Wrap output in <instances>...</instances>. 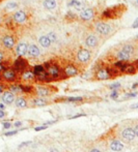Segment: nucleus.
Here are the masks:
<instances>
[{"label": "nucleus", "instance_id": "4468645a", "mask_svg": "<svg viewBox=\"0 0 138 152\" xmlns=\"http://www.w3.org/2000/svg\"><path fill=\"white\" fill-rule=\"evenodd\" d=\"M27 55L31 58H36L40 55V50L36 44H29L28 46V52H27Z\"/></svg>", "mask_w": 138, "mask_h": 152}, {"label": "nucleus", "instance_id": "ddd939ff", "mask_svg": "<svg viewBox=\"0 0 138 152\" xmlns=\"http://www.w3.org/2000/svg\"><path fill=\"white\" fill-rule=\"evenodd\" d=\"M28 52V44L26 42H19V44L16 46V53L19 57H24V56L27 54Z\"/></svg>", "mask_w": 138, "mask_h": 152}, {"label": "nucleus", "instance_id": "473e14b6", "mask_svg": "<svg viewBox=\"0 0 138 152\" xmlns=\"http://www.w3.org/2000/svg\"><path fill=\"white\" fill-rule=\"evenodd\" d=\"M68 101H82V97H69L66 98Z\"/></svg>", "mask_w": 138, "mask_h": 152}, {"label": "nucleus", "instance_id": "6ab92c4d", "mask_svg": "<svg viewBox=\"0 0 138 152\" xmlns=\"http://www.w3.org/2000/svg\"><path fill=\"white\" fill-rule=\"evenodd\" d=\"M123 138L128 141H132V140L135 138V133L132 128H126L123 131Z\"/></svg>", "mask_w": 138, "mask_h": 152}, {"label": "nucleus", "instance_id": "9d476101", "mask_svg": "<svg viewBox=\"0 0 138 152\" xmlns=\"http://www.w3.org/2000/svg\"><path fill=\"white\" fill-rule=\"evenodd\" d=\"M13 20L17 24H23L27 21V14L24 11H17L13 15Z\"/></svg>", "mask_w": 138, "mask_h": 152}, {"label": "nucleus", "instance_id": "a18cd8bd", "mask_svg": "<svg viewBox=\"0 0 138 152\" xmlns=\"http://www.w3.org/2000/svg\"><path fill=\"white\" fill-rule=\"evenodd\" d=\"M134 133H135V136H137L138 137V125L135 127V129H134Z\"/></svg>", "mask_w": 138, "mask_h": 152}, {"label": "nucleus", "instance_id": "f3484780", "mask_svg": "<svg viewBox=\"0 0 138 152\" xmlns=\"http://www.w3.org/2000/svg\"><path fill=\"white\" fill-rule=\"evenodd\" d=\"M136 67L134 64H130V63H126V65L124 66V68L121 70V72H125L128 75H134L136 72Z\"/></svg>", "mask_w": 138, "mask_h": 152}, {"label": "nucleus", "instance_id": "603ef678", "mask_svg": "<svg viewBox=\"0 0 138 152\" xmlns=\"http://www.w3.org/2000/svg\"><path fill=\"white\" fill-rule=\"evenodd\" d=\"M90 152H101V151H100V150H99V149H92Z\"/></svg>", "mask_w": 138, "mask_h": 152}, {"label": "nucleus", "instance_id": "3c124183", "mask_svg": "<svg viewBox=\"0 0 138 152\" xmlns=\"http://www.w3.org/2000/svg\"><path fill=\"white\" fill-rule=\"evenodd\" d=\"M3 88H4V87H3V85H0V93L3 91Z\"/></svg>", "mask_w": 138, "mask_h": 152}, {"label": "nucleus", "instance_id": "4be33fe9", "mask_svg": "<svg viewBox=\"0 0 138 152\" xmlns=\"http://www.w3.org/2000/svg\"><path fill=\"white\" fill-rule=\"evenodd\" d=\"M50 93H51V91H50V89L48 88V87L40 86L36 88V94H38V96H47Z\"/></svg>", "mask_w": 138, "mask_h": 152}, {"label": "nucleus", "instance_id": "e433bc0d", "mask_svg": "<svg viewBox=\"0 0 138 152\" xmlns=\"http://www.w3.org/2000/svg\"><path fill=\"white\" fill-rule=\"evenodd\" d=\"M119 86H121V84H119V83H115V84L110 85V88L111 89H116V88H118Z\"/></svg>", "mask_w": 138, "mask_h": 152}, {"label": "nucleus", "instance_id": "f8f14e48", "mask_svg": "<svg viewBox=\"0 0 138 152\" xmlns=\"http://www.w3.org/2000/svg\"><path fill=\"white\" fill-rule=\"evenodd\" d=\"M85 44L88 48H97L99 46V38L95 34H89L85 37Z\"/></svg>", "mask_w": 138, "mask_h": 152}, {"label": "nucleus", "instance_id": "de8ad7c7", "mask_svg": "<svg viewBox=\"0 0 138 152\" xmlns=\"http://www.w3.org/2000/svg\"><path fill=\"white\" fill-rule=\"evenodd\" d=\"M21 124H22V123L20 122V121H18V122H16V123H15V126L19 127V126H21Z\"/></svg>", "mask_w": 138, "mask_h": 152}, {"label": "nucleus", "instance_id": "5701e85b", "mask_svg": "<svg viewBox=\"0 0 138 152\" xmlns=\"http://www.w3.org/2000/svg\"><path fill=\"white\" fill-rule=\"evenodd\" d=\"M9 91L12 93H16V94H19V93H23V86L21 84H14L9 86Z\"/></svg>", "mask_w": 138, "mask_h": 152}, {"label": "nucleus", "instance_id": "c85d7f7f", "mask_svg": "<svg viewBox=\"0 0 138 152\" xmlns=\"http://www.w3.org/2000/svg\"><path fill=\"white\" fill-rule=\"evenodd\" d=\"M47 36H48V38H49L51 42H57V35H56L55 32L50 31L49 33L47 34Z\"/></svg>", "mask_w": 138, "mask_h": 152}, {"label": "nucleus", "instance_id": "412c9836", "mask_svg": "<svg viewBox=\"0 0 138 152\" xmlns=\"http://www.w3.org/2000/svg\"><path fill=\"white\" fill-rule=\"evenodd\" d=\"M38 42H40V44L43 47V48H49L50 46H51L52 42H50V39L48 38L47 35H42L40 38H38Z\"/></svg>", "mask_w": 138, "mask_h": 152}, {"label": "nucleus", "instance_id": "bb28decb", "mask_svg": "<svg viewBox=\"0 0 138 152\" xmlns=\"http://www.w3.org/2000/svg\"><path fill=\"white\" fill-rule=\"evenodd\" d=\"M68 5L69 6H73L75 9H78V11H81V9H82V3L79 2L78 0H71Z\"/></svg>", "mask_w": 138, "mask_h": 152}, {"label": "nucleus", "instance_id": "1a4fd4ad", "mask_svg": "<svg viewBox=\"0 0 138 152\" xmlns=\"http://www.w3.org/2000/svg\"><path fill=\"white\" fill-rule=\"evenodd\" d=\"M110 78H112L110 72V67H102L97 70L96 79H98V80H108Z\"/></svg>", "mask_w": 138, "mask_h": 152}, {"label": "nucleus", "instance_id": "dca6fc26", "mask_svg": "<svg viewBox=\"0 0 138 152\" xmlns=\"http://www.w3.org/2000/svg\"><path fill=\"white\" fill-rule=\"evenodd\" d=\"M21 79L23 81H26V82H29V81L35 80V75L33 74V70H27L21 75Z\"/></svg>", "mask_w": 138, "mask_h": 152}, {"label": "nucleus", "instance_id": "a19ab883", "mask_svg": "<svg viewBox=\"0 0 138 152\" xmlns=\"http://www.w3.org/2000/svg\"><path fill=\"white\" fill-rule=\"evenodd\" d=\"M132 27H133V28H137L138 27V18L135 20V22H134V24L132 25Z\"/></svg>", "mask_w": 138, "mask_h": 152}, {"label": "nucleus", "instance_id": "0eeeda50", "mask_svg": "<svg viewBox=\"0 0 138 152\" xmlns=\"http://www.w3.org/2000/svg\"><path fill=\"white\" fill-rule=\"evenodd\" d=\"M64 78H70V77H75L78 75L79 70L77 68V66L73 63H69L66 65V67L64 68Z\"/></svg>", "mask_w": 138, "mask_h": 152}, {"label": "nucleus", "instance_id": "a211bd4d", "mask_svg": "<svg viewBox=\"0 0 138 152\" xmlns=\"http://www.w3.org/2000/svg\"><path fill=\"white\" fill-rule=\"evenodd\" d=\"M121 50L124 51V52H126V53L128 54V55H130L132 57V56L135 54V47L133 46L132 44H126L123 46V48H121Z\"/></svg>", "mask_w": 138, "mask_h": 152}, {"label": "nucleus", "instance_id": "9b49d317", "mask_svg": "<svg viewBox=\"0 0 138 152\" xmlns=\"http://www.w3.org/2000/svg\"><path fill=\"white\" fill-rule=\"evenodd\" d=\"M79 17H80V19L83 20V21H89V20H91L95 17V9H91V7L83 9L80 13V15H79Z\"/></svg>", "mask_w": 138, "mask_h": 152}, {"label": "nucleus", "instance_id": "6e6552de", "mask_svg": "<svg viewBox=\"0 0 138 152\" xmlns=\"http://www.w3.org/2000/svg\"><path fill=\"white\" fill-rule=\"evenodd\" d=\"M91 57V53L90 51L87 50V49H80L77 53V59H78L79 62H82V63H85L87 62Z\"/></svg>", "mask_w": 138, "mask_h": 152}, {"label": "nucleus", "instance_id": "423d86ee", "mask_svg": "<svg viewBox=\"0 0 138 152\" xmlns=\"http://www.w3.org/2000/svg\"><path fill=\"white\" fill-rule=\"evenodd\" d=\"M1 44L7 50H13L16 46V37L12 34H5L1 38Z\"/></svg>", "mask_w": 138, "mask_h": 152}, {"label": "nucleus", "instance_id": "09e8293b", "mask_svg": "<svg viewBox=\"0 0 138 152\" xmlns=\"http://www.w3.org/2000/svg\"><path fill=\"white\" fill-rule=\"evenodd\" d=\"M132 109H138V104H135V105H133V106L131 107Z\"/></svg>", "mask_w": 138, "mask_h": 152}, {"label": "nucleus", "instance_id": "b1692460", "mask_svg": "<svg viewBox=\"0 0 138 152\" xmlns=\"http://www.w3.org/2000/svg\"><path fill=\"white\" fill-rule=\"evenodd\" d=\"M116 57H117V59H118L119 61L127 62L128 60H129L130 58H131V56H130V55H128V54L126 53V52H124L123 50H121V51H119V52H118V53H117Z\"/></svg>", "mask_w": 138, "mask_h": 152}, {"label": "nucleus", "instance_id": "aec40b11", "mask_svg": "<svg viewBox=\"0 0 138 152\" xmlns=\"http://www.w3.org/2000/svg\"><path fill=\"white\" fill-rule=\"evenodd\" d=\"M43 5L48 11H53L57 5V3H56V0H45L43 2Z\"/></svg>", "mask_w": 138, "mask_h": 152}, {"label": "nucleus", "instance_id": "39448f33", "mask_svg": "<svg viewBox=\"0 0 138 152\" xmlns=\"http://www.w3.org/2000/svg\"><path fill=\"white\" fill-rule=\"evenodd\" d=\"M95 30H96L97 33H99L100 35H108L111 32V26L108 23H105V22H98L95 25Z\"/></svg>", "mask_w": 138, "mask_h": 152}, {"label": "nucleus", "instance_id": "864d4df0", "mask_svg": "<svg viewBox=\"0 0 138 152\" xmlns=\"http://www.w3.org/2000/svg\"><path fill=\"white\" fill-rule=\"evenodd\" d=\"M51 152H58V151H57V150H56V149H52V150H51Z\"/></svg>", "mask_w": 138, "mask_h": 152}, {"label": "nucleus", "instance_id": "f704fd0d", "mask_svg": "<svg viewBox=\"0 0 138 152\" xmlns=\"http://www.w3.org/2000/svg\"><path fill=\"white\" fill-rule=\"evenodd\" d=\"M47 125H43V126H40V127H35V131H40V130H43V129H46L47 128Z\"/></svg>", "mask_w": 138, "mask_h": 152}, {"label": "nucleus", "instance_id": "58836bf2", "mask_svg": "<svg viewBox=\"0 0 138 152\" xmlns=\"http://www.w3.org/2000/svg\"><path fill=\"white\" fill-rule=\"evenodd\" d=\"M3 60H4V54H3L2 52L0 51V63H1V62H3Z\"/></svg>", "mask_w": 138, "mask_h": 152}, {"label": "nucleus", "instance_id": "f257e3e1", "mask_svg": "<svg viewBox=\"0 0 138 152\" xmlns=\"http://www.w3.org/2000/svg\"><path fill=\"white\" fill-rule=\"evenodd\" d=\"M44 67L45 70L47 72V74L49 75V77L51 78V80H57V79L60 78H64V70L59 67L56 63H45L44 64Z\"/></svg>", "mask_w": 138, "mask_h": 152}, {"label": "nucleus", "instance_id": "2eb2a0df", "mask_svg": "<svg viewBox=\"0 0 138 152\" xmlns=\"http://www.w3.org/2000/svg\"><path fill=\"white\" fill-rule=\"evenodd\" d=\"M1 99H2V101L4 104L11 105L12 103L15 100V95H14V93H12L11 91H5L2 94V96H1Z\"/></svg>", "mask_w": 138, "mask_h": 152}, {"label": "nucleus", "instance_id": "49530a36", "mask_svg": "<svg viewBox=\"0 0 138 152\" xmlns=\"http://www.w3.org/2000/svg\"><path fill=\"white\" fill-rule=\"evenodd\" d=\"M4 115H5V113L3 112V111H1V110H0V118H2V117L4 116Z\"/></svg>", "mask_w": 138, "mask_h": 152}, {"label": "nucleus", "instance_id": "7c9ffc66", "mask_svg": "<svg viewBox=\"0 0 138 152\" xmlns=\"http://www.w3.org/2000/svg\"><path fill=\"white\" fill-rule=\"evenodd\" d=\"M31 91H32V87L30 85L23 86V93H31Z\"/></svg>", "mask_w": 138, "mask_h": 152}, {"label": "nucleus", "instance_id": "f03ea898", "mask_svg": "<svg viewBox=\"0 0 138 152\" xmlns=\"http://www.w3.org/2000/svg\"><path fill=\"white\" fill-rule=\"evenodd\" d=\"M124 9H125V5H116V6L107 9L102 14V19L104 20L116 19L117 17H119L121 15V13H124Z\"/></svg>", "mask_w": 138, "mask_h": 152}, {"label": "nucleus", "instance_id": "a878e982", "mask_svg": "<svg viewBox=\"0 0 138 152\" xmlns=\"http://www.w3.org/2000/svg\"><path fill=\"white\" fill-rule=\"evenodd\" d=\"M110 148L113 150V151H121V150L124 148V145L121 143V142L114 141V142H112V143H111Z\"/></svg>", "mask_w": 138, "mask_h": 152}, {"label": "nucleus", "instance_id": "4c0bfd02", "mask_svg": "<svg viewBox=\"0 0 138 152\" xmlns=\"http://www.w3.org/2000/svg\"><path fill=\"white\" fill-rule=\"evenodd\" d=\"M12 126V124L9 122H3V127L4 128H9Z\"/></svg>", "mask_w": 138, "mask_h": 152}, {"label": "nucleus", "instance_id": "20e7f679", "mask_svg": "<svg viewBox=\"0 0 138 152\" xmlns=\"http://www.w3.org/2000/svg\"><path fill=\"white\" fill-rule=\"evenodd\" d=\"M13 68L18 72V74H23L25 70H27L28 68V62L24 59L23 57H19L18 59L15 60L13 64Z\"/></svg>", "mask_w": 138, "mask_h": 152}, {"label": "nucleus", "instance_id": "c756f323", "mask_svg": "<svg viewBox=\"0 0 138 152\" xmlns=\"http://www.w3.org/2000/svg\"><path fill=\"white\" fill-rule=\"evenodd\" d=\"M33 104H34V106H40V107H42V106H45V105H47V101L45 100V99L38 98V99H35V100L33 101Z\"/></svg>", "mask_w": 138, "mask_h": 152}, {"label": "nucleus", "instance_id": "79ce46f5", "mask_svg": "<svg viewBox=\"0 0 138 152\" xmlns=\"http://www.w3.org/2000/svg\"><path fill=\"white\" fill-rule=\"evenodd\" d=\"M83 116H85V114H77V115H75V116H73L72 119L78 118V117H83Z\"/></svg>", "mask_w": 138, "mask_h": 152}, {"label": "nucleus", "instance_id": "37998d69", "mask_svg": "<svg viewBox=\"0 0 138 152\" xmlns=\"http://www.w3.org/2000/svg\"><path fill=\"white\" fill-rule=\"evenodd\" d=\"M30 143H31V142H25V143L21 144V145H20V146H19V147H20V148H21V147H23V146H25V145H29V144H30Z\"/></svg>", "mask_w": 138, "mask_h": 152}, {"label": "nucleus", "instance_id": "393cba45", "mask_svg": "<svg viewBox=\"0 0 138 152\" xmlns=\"http://www.w3.org/2000/svg\"><path fill=\"white\" fill-rule=\"evenodd\" d=\"M15 104L18 108H25V107L27 106V101H26V99L24 98V97H18V98L16 99Z\"/></svg>", "mask_w": 138, "mask_h": 152}, {"label": "nucleus", "instance_id": "2f4dec72", "mask_svg": "<svg viewBox=\"0 0 138 152\" xmlns=\"http://www.w3.org/2000/svg\"><path fill=\"white\" fill-rule=\"evenodd\" d=\"M16 7H18V4L15 2H9L7 4V9H16Z\"/></svg>", "mask_w": 138, "mask_h": 152}, {"label": "nucleus", "instance_id": "7ed1b4c3", "mask_svg": "<svg viewBox=\"0 0 138 152\" xmlns=\"http://www.w3.org/2000/svg\"><path fill=\"white\" fill-rule=\"evenodd\" d=\"M18 75L19 74H18L13 67H7V70L1 74V78H2V80H4L5 82L14 83L19 80V76H18Z\"/></svg>", "mask_w": 138, "mask_h": 152}, {"label": "nucleus", "instance_id": "6e6d98bb", "mask_svg": "<svg viewBox=\"0 0 138 152\" xmlns=\"http://www.w3.org/2000/svg\"><path fill=\"white\" fill-rule=\"evenodd\" d=\"M137 2H138V1H137Z\"/></svg>", "mask_w": 138, "mask_h": 152}, {"label": "nucleus", "instance_id": "c03bdc74", "mask_svg": "<svg viewBox=\"0 0 138 152\" xmlns=\"http://www.w3.org/2000/svg\"><path fill=\"white\" fill-rule=\"evenodd\" d=\"M56 121H48V122L45 123V125H50V124H53V123H55Z\"/></svg>", "mask_w": 138, "mask_h": 152}, {"label": "nucleus", "instance_id": "c9c22d12", "mask_svg": "<svg viewBox=\"0 0 138 152\" xmlns=\"http://www.w3.org/2000/svg\"><path fill=\"white\" fill-rule=\"evenodd\" d=\"M18 131L17 130H13V131H7V133H5L4 135L5 136H7V137H9V136H13V135H16V133H17Z\"/></svg>", "mask_w": 138, "mask_h": 152}, {"label": "nucleus", "instance_id": "cd10ccee", "mask_svg": "<svg viewBox=\"0 0 138 152\" xmlns=\"http://www.w3.org/2000/svg\"><path fill=\"white\" fill-rule=\"evenodd\" d=\"M45 72L44 65H36L33 67V74L35 75V77L38 76V75L42 74V72Z\"/></svg>", "mask_w": 138, "mask_h": 152}, {"label": "nucleus", "instance_id": "8fccbe9b", "mask_svg": "<svg viewBox=\"0 0 138 152\" xmlns=\"http://www.w3.org/2000/svg\"><path fill=\"white\" fill-rule=\"evenodd\" d=\"M134 65H135L136 70H138V60H136V62H135V63H134Z\"/></svg>", "mask_w": 138, "mask_h": 152}, {"label": "nucleus", "instance_id": "5fc2aeb1", "mask_svg": "<svg viewBox=\"0 0 138 152\" xmlns=\"http://www.w3.org/2000/svg\"><path fill=\"white\" fill-rule=\"evenodd\" d=\"M0 108H1V109H3V108H4V106H3L2 104H0Z\"/></svg>", "mask_w": 138, "mask_h": 152}, {"label": "nucleus", "instance_id": "ea45409f", "mask_svg": "<svg viewBox=\"0 0 138 152\" xmlns=\"http://www.w3.org/2000/svg\"><path fill=\"white\" fill-rule=\"evenodd\" d=\"M117 95H118V93H117L116 91H113L112 94H111V98H116Z\"/></svg>", "mask_w": 138, "mask_h": 152}, {"label": "nucleus", "instance_id": "72a5a7b5", "mask_svg": "<svg viewBox=\"0 0 138 152\" xmlns=\"http://www.w3.org/2000/svg\"><path fill=\"white\" fill-rule=\"evenodd\" d=\"M7 68V66L4 65V62H1V63H0V74H2Z\"/></svg>", "mask_w": 138, "mask_h": 152}]
</instances>
